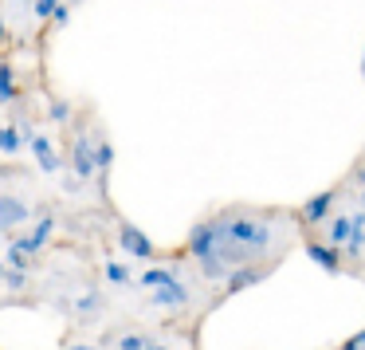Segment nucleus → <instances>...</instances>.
Returning a JSON list of instances; mask_svg holds the SVG:
<instances>
[{
    "label": "nucleus",
    "instance_id": "f257e3e1",
    "mask_svg": "<svg viewBox=\"0 0 365 350\" xmlns=\"http://www.w3.org/2000/svg\"><path fill=\"white\" fill-rule=\"evenodd\" d=\"M145 307L150 311H161V315H169V311H185L192 303V291L185 279H169V284H158V287H145Z\"/></svg>",
    "mask_w": 365,
    "mask_h": 350
},
{
    "label": "nucleus",
    "instance_id": "f03ea898",
    "mask_svg": "<svg viewBox=\"0 0 365 350\" xmlns=\"http://www.w3.org/2000/svg\"><path fill=\"white\" fill-rule=\"evenodd\" d=\"M118 248L130 256V260H158L161 256V248L153 244L134 221H118Z\"/></svg>",
    "mask_w": 365,
    "mask_h": 350
},
{
    "label": "nucleus",
    "instance_id": "7ed1b4c3",
    "mask_svg": "<svg viewBox=\"0 0 365 350\" xmlns=\"http://www.w3.org/2000/svg\"><path fill=\"white\" fill-rule=\"evenodd\" d=\"M338 201H341V193H338V189H322V193H314V197H310L307 205L299 209V221L307 224V229H322V224L330 221L334 213H338Z\"/></svg>",
    "mask_w": 365,
    "mask_h": 350
},
{
    "label": "nucleus",
    "instance_id": "20e7f679",
    "mask_svg": "<svg viewBox=\"0 0 365 350\" xmlns=\"http://www.w3.org/2000/svg\"><path fill=\"white\" fill-rule=\"evenodd\" d=\"M56 229H59V221H56V216H51V213H40V221H36L32 229L24 232V236H16V240H12V244H16V248H24L28 256H40L43 248L51 244Z\"/></svg>",
    "mask_w": 365,
    "mask_h": 350
},
{
    "label": "nucleus",
    "instance_id": "39448f33",
    "mask_svg": "<svg viewBox=\"0 0 365 350\" xmlns=\"http://www.w3.org/2000/svg\"><path fill=\"white\" fill-rule=\"evenodd\" d=\"M216 244H220V229H216L212 216H208V221H197L189 229V236H185V252H189L192 260H205Z\"/></svg>",
    "mask_w": 365,
    "mask_h": 350
},
{
    "label": "nucleus",
    "instance_id": "423d86ee",
    "mask_svg": "<svg viewBox=\"0 0 365 350\" xmlns=\"http://www.w3.org/2000/svg\"><path fill=\"white\" fill-rule=\"evenodd\" d=\"M36 216V209L24 197H12V193H0V232H12L20 224H28Z\"/></svg>",
    "mask_w": 365,
    "mask_h": 350
},
{
    "label": "nucleus",
    "instance_id": "0eeeda50",
    "mask_svg": "<svg viewBox=\"0 0 365 350\" xmlns=\"http://www.w3.org/2000/svg\"><path fill=\"white\" fill-rule=\"evenodd\" d=\"M71 169H75V181H95V142H91V134H75Z\"/></svg>",
    "mask_w": 365,
    "mask_h": 350
},
{
    "label": "nucleus",
    "instance_id": "6e6552de",
    "mask_svg": "<svg viewBox=\"0 0 365 350\" xmlns=\"http://www.w3.org/2000/svg\"><path fill=\"white\" fill-rule=\"evenodd\" d=\"M28 150H32V158H36V166L43 169V174H59V169H63V158H59V150H56V142H51L48 134H28Z\"/></svg>",
    "mask_w": 365,
    "mask_h": 350
},
{
    "label": "nucleus",
    "instance_id": "1a4fd4ad",
    "mask_svg": "<svg viewBox=\"0 0 365 350\" xmlns=\"http://www.w3.org/2000/svg\"><path fill=\"white\" fill-rule=\"evenodd\" d=\"M307 256L314 260V268H322L326 276H338L341 271V248H334L322 236H307Z\"/></svg>",
    "mask_w": 365,
    "mask_h": 350
},
{
    "label": "nucleus",
    "instance_id": "9d476101",
    "mask_svg": "<svg viewBox=\"0 0 365 350\" xmlns=\"http://www.w3.org/2000/svg\"><path fill=\"white\" fill-rule=\"evenodd\" d=\"M267 276H271L267 264H240V268H232L228 276H224V295H236V291H244V287H255Z\"/></svg>",
    "mask_w": 365,
    "mask_h": 350
},
{
    "label": "nucleus",
    "instance_id": "9b49d317",
    "mask_svg": "<svg viewBox=\"0 0 365 350\" xmlns=\"http://www.w3.org/2000/svg\"><path fill=\"white\" fill-rule=\"evenodd\" d=\"M106 311V299H103V291H95V287H91V291H83L79 299L71 303V315L79 319V323H91V319H98Z\"/></svg>",
    "mask_w": 365,
    "mask_h": 350
},
{
    "label": "nucleus",
    "instance_id": "f8f14e48",
    "mask_svg": "<svg viewBox=\"0 0 365 350\" xmlns=\"http://www.w3.org/2000/svg\"><path fill=\"white\" fill-rule=\"evenodd\" d=\"M349 236H354V213H334L330 221H326L322 240H330L334 248H341V244H349Z\"/></svg>",
    "mask_w": 365,
    "mask_h": 350
},
{
    "label": "nucleus",
    "instance_id": "ddd939ff",
    "mask_svg": "<svg viewBox=\"0 0 365 350\" xmlns=\"http://www.w3.org/2000/svg\"><path fill=\"white\" fill-rule=\"evenodd\" d=\"M110 169H114V146L106 142V138H98V142H95V177H98V181H106Z\"/></svg>",
    "mask_w": 365,
    "mask_h": 350
},
{
    "label": "nucleus",
    "instance_id": "4468645a",
    "mask_svg": "<svg viewBox=\"0 0 365 350\" xmlns=\"http://www.w3.org/2000/svg\"><path fill=\"white\" fill-rule=\"evenodd\" d=\"M20 99V83H16V71L9 64H0V106H12Z\"/></svg>",
    "mask_w": 365,
    "mask_h": 350
},
{
    "label": "nucleus",
    "instance_id": "2eb2a0df",
    "mask_svg": "<svg viewBox=\"0 0 365 350\" xmlns=\"http://www.w3.org/2000/svg\"><path fill=\"white\" fill-rule=\"evenodd\" d=\"M103 276L110 279V284L118 287V291H126V287H134V271H130L122 260H106V264H103Z\"/></svg>",
    "mask_w": 365,
    "mask_h": 350
},
{
    "label": "nucleus",
    "instance_id": "dca6fc26",
    "mask_svg": "<svg viewBox=\"0 0 365 350\" xmlns=\"http://www.w3.org/2000/svg\"><path fill=\"white\" fill-rule=\"evenodd\" d=\"M24 150V134L20 126H0V158H16Z\"/></svg>",
    "mask_w": 365,
    "mask_h": 350
},
{
    "label": "nucleus",
    "instance_id": "f3484780",
    "mask_svg": "<svg viewBox=\"0 0 365 350\" xmlns=\"http://www.w3.org/2000/svg\"><path fill=\"white\" fill-rule=\"evenodd\" d=\"M28 279H32V271H20V268H12V264L4 260V271H0V284L9 287V291H24V287H28Z\"/></svg>",
    "mask_w": 365,
    "mask_h": 350
},
{
    "label": "nucleus",
    "instance_id": "a211bd4d",
    "mask_svg": "<svg viewBox=\"0 0 365 350\" xmlns=\"http://www.w3.org/2000/svg\"><path fill=\"white\" fill-rule=\"evenodd\" d=\"M114 346H118V350H145V346H150V334H145V331H126V334H118Z\"/></svg>",
    "mask_w": 365,
    "mask_h": 350
},
{
    "label": "nucleus",
    "instance_id": "6ab92c4d",
    "mask_svg": "<svg viewBox=\"0 0 365 350\" xmlns=\"http://www.w3.org/2000/svg\"><path fill=\"white\" fill-rule=\"evenodd\" d=\"M4 260H9L12 268H20V271H32L36 268V256H28L24 248H16L12 240H9V256H4Z\"/></svg>",
    "mask_w": 365,
    "mask_h": 350
},
{
    "label": "nucleus",
    "instance_id": "aec40b11",
    "mask_svg": "<svg viewBox=\"0 0 365 350\" xmlns=\"http://www.w3.org/2000/svg\"><path fill=\"white\" fill-rule=\"evenodd\" d=\"M56 4L59 0H32V20H51V12H56Z\"/></svg>",
    "mask_w": 365,
    "mask_h": 350
},
{
    "label": "nucleus",
    "instance_id": "412c9836",
    "mask_svg": "<svg viewBox=\"0 0 365 350\" xmlns=\"http://www.w3.org/2000/svg\"><path fill=\"white\" fill-rule=\"evenodd\" d=\"M48 119L51 122H67L71 119V103H67V99H56V103L48 106Z\"/></svg>",
    "mask_w": 365,
    "mask_h": 350
},
{
    "label": "nucleus",
    "instance_id": "4be33fe9",
    "mask_svg": "<svg viewBox=\"0 0 365 350\" xmlns=\"http://www.w3.org/2000/svg\"><path fill=\"white\" fill-rule=\"evenodd\" d=\"M71 4H67V0H59V4H56V12H51V24H56V28H67V24H71Z\"/></svg>",
    "mask_w": 365,
    "mask_h": 350
},
{
    "label": "nucleus",
    "instance_id": "5701e85b",
    "mask_svg": "<svg viewBox=\"0 0 365 350\" xmlns=\"http://www.w3.org/2000/svg\"><path fill=\"white\" fill-rule=\"evenodd\" d=\"M338 350H365V331H357V334H349L346 342H341Z\"/></svg>",
    "mask_w": 365,
    "mask_h": 350
},
{
    "label": "nucleus",
    "instance_id": "b1692460",
    "mask_svg": "<svg viewBox=\"0 0 365 350\" xmlns=\"http://www.w3.org/2000/svg\"><path fill=\"white\" fill-rule=\"evenodd\" d=\"M145 350H177V346L169 339H150V346H145Z\"/></svg>",
    "mask_w": 365,
    "mask_h": 350
},
{
    "label": "nucleus",
    "instance_id": "393cba45",
    "mask_svg": "<svg viewBox=\"0 0 365 350\" xmlns=\"http://www.w3.org/2000/svg\"><path fill=\"white\" fill-rule=\"evenodd\" d=\"M59 350H98V346H95V342H63Z\"/></svg>",
    "mask_w": 365,
    "mask_h": 350
},
{
    "label": "nucleus",
    "instance_id": "a878e982",
    "mask_svg": "<svg viewBox=\"0 0 365 350\" xmlns=\"http://www.w3.org/2000/svg\"><path fill=\"white\" fill-rule=\"evenodd\" d=\"M354 181H357V185H361V189H365V161H361V166H357V174H354Z\"/></svg>",
    "mask_w": 365,
    "mask_h": 350
},
{
    "label": "nucleus",
    "instance_id": "bb28decb",
    "mask_svg": "<svg viewBox=\"0 0 365 350\" xmlns=\"http://www.w3.org/2000/svg\"><path fill=\"white\" fill-rule=\"evenodd\" d=\"M9 40V24H4V16H0V44Z\"/></svg>",
    "mask_w": 365,
    "mask_h": 350
},
{
    "label": "nucleus",
    "instance_id": "cd10ccee",
    "mask_svg": "<svg viewBox=\"0 0 365 350\" xmlns=\"http://www.w3.org/2000/svg\"><path fill=\"white\" fill-rule=\"evenodd\" d=\"M67 4H71V9H79V4H83V0H67Z\"/></svg>",
    "mask_w": 365,
    "mask_h": 350
},
{
    "label": "nucleus",
    "instance_id": "c85d7f7f",
    "mask_svg": "<svg viewBox=\"0 0 365 350\" xmlns=\"http://www.w3.org/2000/svg\"><path fill=\"white\" fill-rule=\"evenodd\" d=\"M361 75H365V64H361Z\"/></svg>",
    "mask_w": 365,
    "mask_h": 350
},
{
    "label": "nucleus",
    "instance_id": "c756f323",
    "mask_svg": "<svg viewBox=\"0 0 365 350\" xmlns=\"http://www.w3.org/2000/svg\"><path fill=\"white\" fill-rule=\"evenodd\" d=\"M0 236H4V232H0Z\"/></svg>",
    "mask_w": 365,
    "mask_h": 350
}]
</instances>
